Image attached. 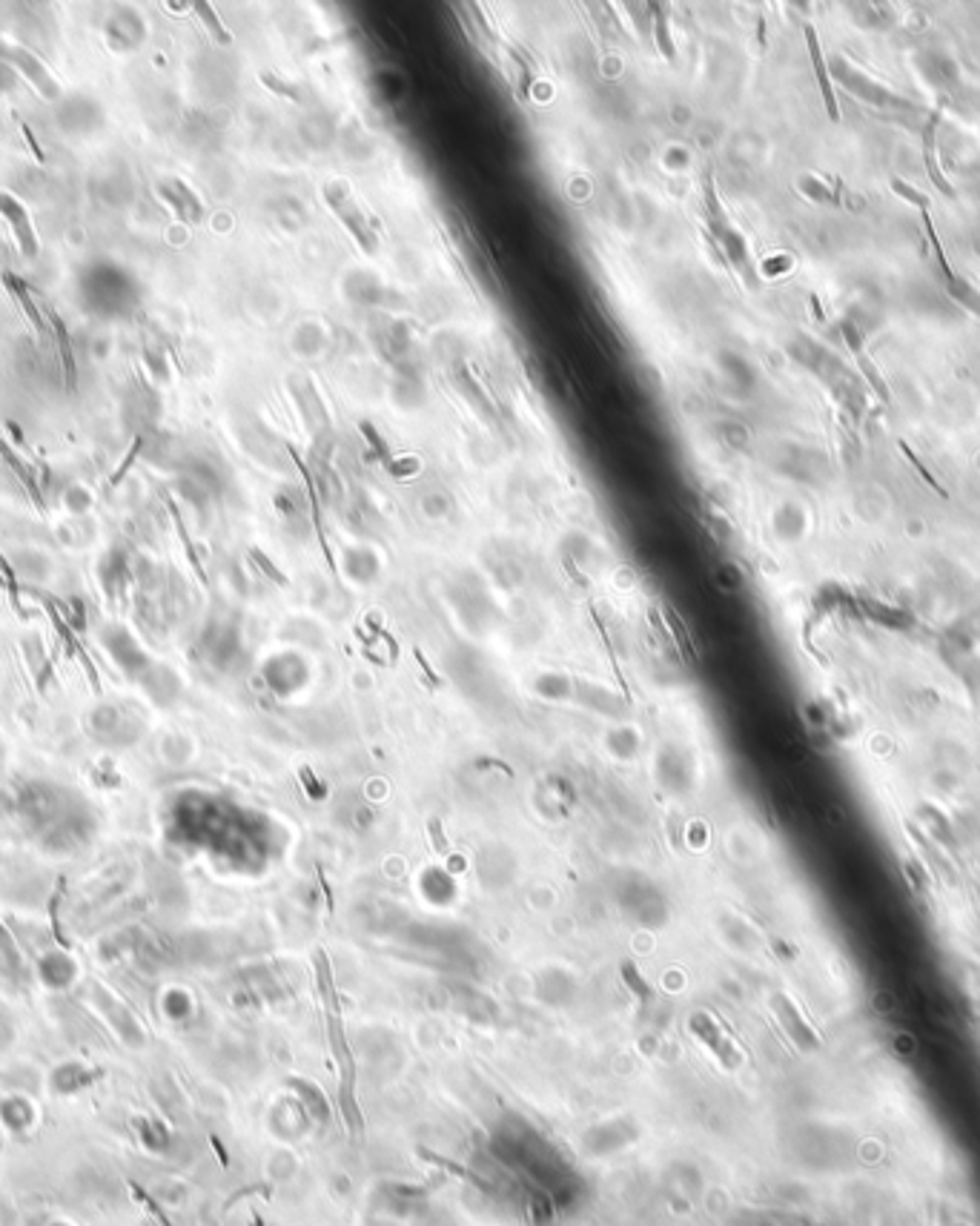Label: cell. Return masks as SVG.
Returning <instances> with one entry per match:
<instances>
[{
  "label": "cell",
  "instance_id": "8992f818",
  "mask_svg": "<svg viewBox=\"0 0 980 1226\" xmlns=\"http://www.w3.org/2000/svg\"><path fill=\"white\" fill-rule=\"evenodd\" d=\"M923 158H926V169H929L931 184H934L943 195L954 198V186L943 178V172H940V166H937V161H934V118H931V124H929V129H926V135H923Z\"/></svg>",
  "mask_w": 980,
  "mask_h": 1226
},
{
  "label": "cell",
  "instance_id": "30bf717a",
  "mask_svg": "<svg viewBox=\"0 0 980 1226\" xmlns=\"http://www.w3.org/2000/svg\"><path fill=\"white\" fill-rule=\"evenodd\" d=\"M654 21H657V47H659V52H662V58L665 61H674L676 58V49H674V41H671V35H668V21H665V15H662V10L659 7H654Z\"/></svg>",
  "mask_w": 980,
  "mask_h": 1226
},
{
  "label": "cell",
  "instance_id": "603a6c76",
  "mask_svg": "<svg viewBox=\"0 0 980 1226\" xmlns=\"http://www.w3.org/2000/svg\"><path fill=\"white\" fill-rule=\"evenodd\" d=\"M141 444H144V438H138V441H135V444H132V450H129V456H127V458H124V464H121V467H118V473H115V478H112V484H115V481H121V478H124V476H127V470H129V464H132V461H135V456H138V450H141Z\"/></svg>",
  "mask_w": 980,
  "mask_h": 1226
},
{
  "label": "cell",
  "instance_id": "5b68a950",
  "mask_svg": "<svg viewBox=\"0 0 980 1226\" xmlns=\"http://www.w3.org/2000/svg\"><path fill=\"white\" fill-rule=\"evenodd\" d=\"M12 64H15V67H21V69L35 81V87H38L41 92L55 95V81L47 75V69H44V67H41V64H38L27 49H15V52H12Z\"/></svg>",
  "mask_w": 980,
  "mask_h": 1226
},
{
  "label": "cell",
  "instance_id": "7a4b0ae2",
  "mask_svg": "<svg viewBox=\"0 0 980 1226\" xmlns=\"http://www.w3.org/2000/svg\"><path fill=\"white\" fill-rule=\"evenodd\" d=\"M806 44H809L812 67H814V75H817V84H820V92H823V101H826L829 118H832V121H837V118H840V112H837V101H834V89H832L829 67H826L823 49H820V38H817L814 27H806Z\"/></svg>",
  "mask_w": 980,
  "mask_h": 1226
},
{
  "label": "cell",
  "instance_id": "e0dca14e",
  "mask_svg": "<svg viewBox=\"0 0 980 1226\" xmlns=\"http://www.w3.org/2000/svg\"><path fill=\"white\" fill-rule=\"evenodd\" d=\"M665 619H668V625H671V631L676 633V642H679V651L682 653H688V656H694V648H691V642H688V633H685V628H682V622H679V616L668 608L665 611Z\"/></svg>",
  "mask_w": 980,
  "mask_h": 1226
},
{
  "label": "cell",
  "instance_id": "4fadbf2b",
  "mask_svg": "<svg viewBox=\"0 0 980 1226\" xmlns=\"http://www.w3.org/2000/svg\"><path fill=\"white\" fill-rule=\"evenodd\" d=\"M169 184H172V189H175V192H178V195H181V201H184V204H186V206H189V218H192V224H195V221H198V218H201V212H204V206H201V201H198V198H195V192H192V189H189V186H186V184H184V181H178V178H172V181H169Z\"/></svg>",
  "mask_w": 980,
  "mask_h": 1226
},
{
  "label": "cell",
  "instance_id": "484cf974",
  "mask_svg": "<svg viewBox=\"0 0 980 1226\" xmlns=\"http://www.w3.org/2000/svg\"><path fill=\"white\" fill-rule=\"evenodd\" d=\"M209 1143H212V1149H215V1152H218V1158H221V1163H224V1166H226V1163H229V1160H226V1152H224V1146H221V1140H218V1138H215V1135H212V1138H209Z\"/></svg>",
  "mask_w": 980,
  "mask_h": 1226
},
{
  "label": "cell",
  "instance_id": "ac0fdd59",
  "mask_svg": "<svg viewBox=\"0 0 980 1226\" xmlns=\"http://www.w3.org/2000/svg\"><path fill=\"white\" fill-rule=\"evenodd\" d=\"M857 361H860V367H863V373H866V376H869V381H872V384H874V390H877V393H880V399H883V401H889V390H886V384H883V379H880V376H877V370H874V364H872V361H869V359H866V356H860V359H857Z\"/></svg>",
  "mask_w": 980,
  "mask_h": 1226
},
{
  "label": "cell",
  "instance_id": "5bb4252c",
  "mask_svg": "<svg viewBox=\"0 0 980 1226\" xmlns=\"http://www.w3.org/2000/svg\"><path fill=\"white\" fill-rule=\"evenodd\" d=\"M359 430H362V436L367 438V444L379 453V458H382V461H390V447H387V441L376 433V427H373L370 421H362V424H359Z\"/></svg>",
  "mask_w": 980,
  "mask_h": 1226
},
{
  "label": "cell",
  "instance_id": "7402d4cb",
  "mask_svg": "<svg viewBox=\"0 0 980 1226\" xmlns=\"http://www.w3.org/2000/svg\"><path fill=\"white\" fill-rule=\"evenodd\" d=\"M21 135L27 138V144H29V149H32V155H35V161L38 164H47V155H44V149L38 146V138L32 135V129L27 126V124H21Z\"/></svg>",
  "mask_w": 980,
  "mask_h": 1226
},
{
  "label": "cell",
  "instance_id": "7c38bea8",
  "mask_svg": "<svg viewBox=\"0 0 980 1226\" xmlns=\"http://www.w3.org/2000/svg\"><path fill=\"white\" fill-rule=\"evenodd\" d=\"M259 81L270 89V92H276V95H282V98H287V101H299V92H296V87H290L287 81H282V78H276L273 72H262L259 75Z\"/></svg>",
  "mask_w": 980,
  "mask_h": 1226
},
{
  "label": "cell",
  "instance_id": "52a82bcc",
  "mask_svg": "<svg viewBox=\"0 0 980 1226\" xmlns=\"http://www.w3.org/2000/svg\"><path fill=\"white\" fill-rule=\"evenodd\" d=\"M0 456H4V461L10 464V470H12V473H15V476H18V478H21V481L27 484V490H29V494H32V499H35V505H38V508L44 511V502H41V494H38V484H35V478H32L29 467H27V464H24V461L18 458V453H15V450H12V447H10V444L4 441V438H0Z\"/></svg>",
  "mask_w": 980,
  "mask_h": 1226
},
{
  "label": "cell",
  "instance_id": "ffe728a7",
  "mask_svg": "<svg viewBox=\"0 0 980 1226\" xmlns=\"http://www.w3.org/2000/svg\"><path fill=\"white\" fill-rule=\"evenodd\" d=\"M427 828H430V840H433V848H436V854H447L450 851V846H447V837H444V831H441V823L433 817L430 823H427Z\"/></svg>",
  "mask_w": 980,
  "mask_h": 1226
},
{
  "label": "cell",
  "instance_id": "2e32d148",
  "mask_svg": "<svg viewBox=\"0 0 980 1226\" xmlns=\"http://www.w3.org/2000/svg\"><path fill=\"white\" fill-rule=\"evenodd\" d=\"M892 189H894L897 195H903L909 204L920 206V209H926V206H929V198H926L920 189H914V186H909L906 181H900V178H892Z\"/></svg>",
  "mask_w": 980,
  "mask_h": 1226
},
{
  "label": "cell",
  "instance_id": "d6986e66",
  "mask_svg": "<svg viewBox=\"0 0 980 1226\" xmlns=\"http://www.w3.org/2000/svg\"><path fill=\"white\" fill-rule=\"evenodd\" d=\"M923 226H926V235H929V241H931V250L937 253L940 267L949 273V264H946V256H943V247H940V238H937V232H934V226H931V221H929V212H926V209H923Z\"/></svg>",
  "mask_w": 980,
  "mask_h": 1226
},
{
  "label": "cell",
  "instance_id": "d4e9b609",
  "mask_svg": "<svg viewBox=\"0 0 980 1226\" xmlns=\"http://www.w3.org/2000/svg\"><path fill=\"white\" fill-rule=\"evenodd\" d=\"M565 568H568V574L574 576V582H577V585H588V579L577 571V565H574V559H571V556H565Z\"/></svg>",
  "mask_w": 980,
  "mask_h": 1226
},
{
  "label": "cell",
  "instance_id": "277c9868",
  "mask_svg": "<svg viewBox=\"0 0 980 1226\" xmlns=\"http://www.w3.org/2000/svg\"><path fill=\"white\" fill-rule=\"evenodd\" d=\"M49 316V327H52V339H55V344H58V359H61V367H64V376H67V381H69V387H75V381H78V367H75V353H72V341H69V330H67V324H64V319L58 316V313H47Z\"/></svg>",
  "mask_w": 980,
  "mask_h": 1226
},
{
  "label": "cell",
  "instance_id": "9c48e42d",
  "mask_svg": "<svg viewBox=\"0 0 980 1226\" xmlns=\"http://www.w3.org/2000/svg\"><path fill=\"white\" fill-rule=\"evenodd\" d=\"M192 10L198 12V18L204 21V27H206V32L221 44V47H229L232 44V35L224 29V24H221V18L215 15V10L209 7V4H192Z\"/></svg>",
  "mask_w": 980,
  "mask_h": 1226
},
{
  "label": "cell",
  "instance_id": "44dd1931",
  "mask_svg": "<svg viewBox=\"0 0 980 1226\" xmlns=\"http://www.w3.org/2000/svg\"><path fill=\"white\" fill-rule=\"evenodd\" d=\"M900 450L906 453V458H909V461H911V464L917 467V473H920V476H923V478H926V481H929V484L934 487V490H937V494H940V496H946V494H943V487L937 484V478H931V473H929V470L923 467V461H920V458H917V456H914V453L909 450V444H903V441H900Z\"/></svg>",
  "mask_w": 980,
  "mask_h": 1226
},
{
  "label": "cell",
  "instance_id": "cb8c5ba5",
  "mask_svg": "<svg viewBox=\"0 0 980 1226\" xmlns=\"http://www.w3.org/2000/svg\"><path fill=\"white\" fill-rule=\"evenodd\" d=\"M413 656H416V662H419V665H421V671H424V673H427V676H430V679H433V685H439V676H436V673H433V668H430V662H427V659H424V653H421V651H419V648H413Z\"/></svg>",
  "mask_w": 980,
  "mask_h": 1226
},
{
  "label": "cell",
  "instance_id": "ba28073f",
  "mask_svg": "<svg viewBox=\"0 0 980 1226\" xmlns=\"http://www.w3.org/2000/svg\"><path fill=\"white\" fill-rule=\"evenodd\" d=\"M419 1158H424V1160H430V1163H436V1166L447 1169L450 1175H456V1177H461V1180H467V1183H473V1186H479V1189H487V1183H484L473 1169L459 1166V1163H453L450 1158H441V1155H436V1152H430V1149H419Z\"/></svg>",
  "mask_w": 980,
  "mask_h": 1226
},
{
  "label": "cell",
  "instance_id": "6da1fadb",
  "mask_svg": "<svg viewBox=\"0 0 980 1226\" xmlns=\"http://www.w3.org/2000/svg\"><path fill=\"white\" fill-rule=\"evenodd\" d=\"M0 215H4V221L10 224V229H12L15 241H18V250L24 253V259H35L38 256V235H35V226L29 221L27 206L15 195L0 192Z\"/></svg>",
  "mask_w": 980,
  "mask_h": 1226
},
{
  "label": "cell",
  "instance_id": "8fae6325",
  "mask_svg": "<svg viewBox=\"0 0 980 1226\" xmlns=\"http://www.w3.org/2000/svg\"><path fill=\"white\" fill-rule=\"evenodd\" d=\"M619 971H622V977H625V983L639 995V1001H642V1003H648L654 992H651V986L645 983V980L639 977L637 965H634V963H622V965H619Z\"/></svg>",
  "mask_w": 980,
  "mask_h": 1226
},
{
  "label": "cell",
  "instance_id": "3957f363",
  "mask_svg": "<svg viewBox=\"0 0 980 1226\" xmlns=\"http://www.w3.org/2000/svg\"><path fill=\"white\" fill-rule=\"evenodd\" d=\"M4 284H7V290H10V296L15 299V304L21 307V313L27 316V321H29V327L38 333V336H47V321H44V313L38 310V304H35V299H32V293H29V287H27V282L21 279V276H15V273H4Z\"/></svg>",
  "mask_w": 980,
  "mask_h": 1226
},
{
  "label": "cell",
  "instance_id": "9a60e30c",
  "mask_svg": "<svg viewBox=\"0 0 980 1226\" xmlns=\"http://www.w3.org/2000/svg\"><path fill=\"white\" fill-rule=\"evenodd\" d=\"M250 556H253V562H256V565H259V568H262V571H265L276 585H282V588H287V585H290V579H287V576H284V574H282V571H279V568H276V565H273V562H270L259 548H253V551H250Z\"/></svg>",
  "mask_w": 980,
  "mask_h": 1226
}]
</instances>
